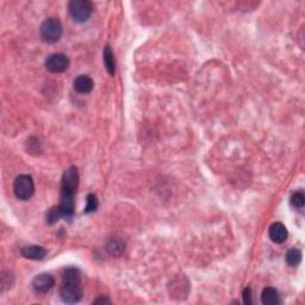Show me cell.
<instances>
[{"label":"cell","mask_w":305,"mask_h":305,"mask_svg":"<svg viewBox=\"0 0 305 305\" xmlns=\"http://www.w3.org/2000/svg\"><path fill=\"white\" fill-rule=\"evenodd\" d=\"M13 192L20 201H28L35 192L34 180L30 175H19L13 183Z\"/></svg>","instance_id":"obj_3"},{"label":"cell","mask_w":305,"mask_h":305,"mask_svg":"<svg viewBox=\"0 0 305 305\" xmlns=\"http://www.w3.org/2000/svg\"><path fill=\"white\" fill-rule=\"evenodd\" d=\"M62 211L60 210L58 206H55L49 210V212L47 213V223H48V224H54V223H56L58 219L62 218Z\"/></svg>","instance_id":"obj_17"},{"label":"cell","mask_w":305,"mask_h":305,"mask_svg":"<svg viewBox=\"0 0 305 305\" xmlns=\"http://www.w3.org/2000/svg\"><path fill=\"white\" fill-rule=\"evenodd\" d=\"M86 207H85V213H91V212H95V211L98 209V198L96 197L95 195H91L87 196L86 198Z\"/></svg>","instance_id":"obj_19"},{"label":"cell","mask_w":305,"mask_h":305,"mask_svg":"<svg viewBox=\"0 0 305 305\" xmlns=\"http://www.w3.org/2000/svg\"><path fill=\"white\" fill-rule=\"evenodd\" d=\"M302 256H303V255H302V252L299 251V249L293 248V249H291V251L287 252L286 262L289 263L290 266L295 267V266L299 265V262L302 261Z\"/></svg>","instance_id":"obj_16"},{"label":"cell","mask_w":305,"mask_h":305,"mask_svg":"<svg viewBox=\"0 0 305 305\" xmlns=\"http://www.w3.org/2000/svg\"><path fill=\"white\" fill-rule=\"evenodd\" d=\"M291 205L295 209H303L304 204H305V197L304 193L298 191V192H295L291 197Z\"/></svg>","instance_id":"obj_18"},{"label":"cell","mask_w":305,"mask_h":305,"mask_svg":"<svg viewBox=\"0 0 305 305\" xmlns=\"http://www.w3.org/2000/svg\"><path fill=\"white\" fill-rule=\"evenodd\" d=\"M261 302L265 305H274L279 302V295L274 287H266L261 293Z\"/></svg>","instance_id":"obj_12"},{"label":"cell","mask_w":305,"mask_h":305,"mask_svg":"<svg viewBox=\"0 0 305 305\" xmlns=\"http://www.w3.org/2000/svg\"><path fill=\"white\" fill-rule=\"evenodd\" d=\"M55 285V279L51 274L42 273L38 274L32 280V289L38 293H46L51 291L52 286Z\"/></svg>","instance_id":"obj_8"},{"label":"cell","mask_w":305,"mask_h":305,"mask_svg":"<svg viewBox=\"0 0 305 305\" xmlns=\"http://www.w3.org/2000/svg\"><path fill=\"white\" fill-rule=\"evenodd\" d=\"M69 60L64 54H52L46 60V67L51 73H62L68 68Z\"/></svg>","instance_id":"obj_5"},{"label":"cell","mask_w":305,"mask_h":305,"mask_svg":"<svg viewBox=\"0 0 305 305\" xmlns=\"http://www.w3.org/2000/svg\"><path fill=\"white\" fill-rule=\"evenodd\" d=\"M75 192H69V191L61 190V202L58 207L62 211V215L66 218H70L74 213L75 207Z\"/></svg>","instance_id":"obj_6"},{"label":"cell","mask_w":305,"mask_h":305,"mask_svg":"<svg viewBox=\"0 0 305 305\" xmlns=\"http://www.w3.org/2000/svg\"><path fill=\"white\" fill-rule=\"evenodd\" d=\"M243 302H245V304H252V290L249 287L243 291Z\"/></svg>","instance_id":"obj_20"},{"label":"cell","mask_w":305,"mask_h":305,"mask_svg":"<svg viewBox=\"0 0 305 305\" xmlns=\"http://www.w3.org/2000/svg\"><path fill=\"white\" fill-rule=\"evenodd\" d=\"M102 55H104V63L107 73L110 75H114V73H116V62H114L113 52L111 51L110 47L108 46L105 47Z\"/></svg>","instance_id":"obj_14"},{"label":"cell","mask_w":305,"mask_h":305,"mask_svg":"<svg viewBox=\"0 0 305 305\" xmlns=\"http://www.w3.org/2000/svg\"><path fill=\"white\" fill-rule=\"evenodd\" d=\"M73 86H74V90L78 93L87 95V93H90L93 90L95 83H93L92 78L89 75H79L74 80V83H73Z\"/></svg>","instance_id":"obj_10"},{"label":"cell","mask_w":305,"mask_h":305,"mask_svg":"<svg viewBox=\"0 0 305 305\" xmlns=\"http://www.w3.org/2000/svg\"><path fill=\"white\" fill-rule=\"evenodd\" d=\"M68 11L75 22L84 23L92 14L93 5L89 0H72L68 4Z\"/></svg>","instance_id":"obj_2"},{"label":"cell","mask_w":305,"mask_h":305,"mask_svg":"<svg viewBox=\"0 0 305 305\" xmlns=\"http://www.w3.org/2000/svg\"><path fill=\"white\" fill-rule=\"evenodd\" d=\"M41 38L48 45H54L62 36L63 28L57 18H48L42 23L40 29Z\"/></svg>","instance_id":"obj_1"},{"label":"cell","mask_w":305,"mask_h":305,"mask_svg":"<svg viewBox=\"0 0 305 305\" xmlns=\"http://www.w3.org/2000/svg\"><path fill=\"white\" fill-rule=\"evenodd\" d=\"M83 286L79 283H62L60 290L61 298L69 304L78 303L83 298Z\"/></svg>","instance_id":"obj_4"},{"label":"cell","mask_w":305,"mask_h":305,"mask_svg":"<svg viewBox=\"0 0 305 305\" xmlns=\"http://www.w3.org/2000/svg\"><path fill=\"white\" fill-rule=\"evenodd\" d=\"M81 274L80 269L76 267H69L63 271L62 274V283H79L81 284Z\"/></svg>","instance_id":"obj_13"},{"label":"cell","mask_w":305,"mask_h":305,"mask_svg":"<svg viewBox=\"0 0 305 305\" xmlns=\"http://www.w3.org/2000/svg\"><path fill=\"white\" fill-rule=\"evenodd\" d=\"M20 253L26 259L43 260L47 255V251L41 246H26V247L22 248Z\"/></svg>","instance_id":"obj_11"},{"label":"cell","mask_w":305,"mask_h":305,"mask_svg":"<svg viewBox=\"0 0 305 305\" xmlns=\"http://www.w3.org/2000/svg\"><path fill=\"white\" fill-rule=\"evenodd\" d=\"M79 186V172L78 168L74 166L69 167L62 175V186L61 190L69 191V192H75Z\"/></svg>","instance_id":"obj_7"},{"label":"cell","mask_w":305,"mask_h":305,"mask_svg":"<svg viewBox=\"0 0 305 305\" xmlns=\"http://www.w3.org/2000/svg\"><path fill=\"white\" fill-rule=\"evenodd\" d=\"M98 303H110V301H107V299H105V298L97 299V301H95V304H98Z\"/></svg>","instance_id":"obj_21"},{"label":"cell","mask_w":305,"mask_h":305,"mask_svg":"<svg viewBox=\"0 0 305 305\" xmlns=\"http://www.w3.org/2000/svg\"><path fill=\"white\" fill-rule=\"evenodd\" d=\"M268 235L269 239L272 240L274 243H284L286 241L287 239V230L285 228V225L283 224V223H273V224L269 227L268 230Z\"/></svg>","instance_id":"obj_9"},{"label":"cell","mask_w":305,"mask_h":305,"mask_svg":"<svg viewBox=\"0 0 305 305\" xmlns=\"http://www.w3.org/2000/svg\"><path fill=\"white\" fill-rule=\"evenodd\" d=\"M124 249H125V246L121 240H112V241L108 242V245H107L108 253H110L111 255H113V256H119V255L124 252Z\"/></svg>","instance_id":"obj_15"}]
</instances>
